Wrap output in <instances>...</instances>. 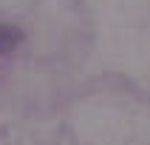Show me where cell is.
I'll return each instance as SVG.
<instances>
[{"mask_svg":"<svg viewBox=\"0 0 150 145\" xmlns=\"http://www.w3.org/2000/svg\"><path fill=\"white\" fill-rule=\"evenodd\" d=\"M20 43V31L11 26H0V51H8Z\"/></svg>","mask_w":150,"mask_h":145,"instance_id":"1","label":"cell"}]
</instances>
